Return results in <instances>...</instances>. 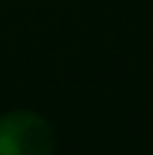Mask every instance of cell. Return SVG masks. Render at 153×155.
Masks as SVG:
<instances>
[{"label":"cell","mask_w":153,"mask_h":155,"mask_svg":"<svg viewBox=\"0 0 153 155\" xmlns=\"http://www.w3.org/2000/svg\"><path fill=\"white\" fill-rule=\"evenodd\" d=\"M54 132L33 112H13L0 120V155H51Z\"/></svg>","instance_id":"6da1fadb"}]
</instances>
